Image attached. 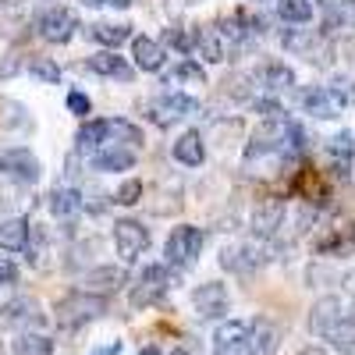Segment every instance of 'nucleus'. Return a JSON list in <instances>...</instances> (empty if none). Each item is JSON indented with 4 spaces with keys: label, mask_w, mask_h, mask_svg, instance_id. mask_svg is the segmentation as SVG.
Instances as JSON below:
<instances>
[{
    "label": "nucleus",
    "mask_w": 355,
    "mask_h": 355,
    "mask_svg": "<svg viewBox=\"0 0 355 355\" xmlns=\"http://www.w3.org/2000/svg\"><path fill=\"white\" fill-rule=\"evenodd\" d=\"M284 46L291 53L306 57V61H327V36L316 33V28H291V33L284 36Z\"/></svg>",
    "instance_id": "obj_14"
},
{
    "label": "nucleus",
    "mask_w": 355,
    "mask_h": 355,
    "mask_svg": "<svg viewBox=\"0 0 355 355\" xmlns=\"http://www.w3.org/2000/svg\"><path fill=\"white\" fill-rule=\"evenodd\" d=\"M284 217H288V206L281 199H263L252 210V234L263 242L277 239V231L284 227Z\"/></svg>",
    "instance_id": "obj_13"
},
{
    "label": "nucleus",
    "mask_w": 355,
    "mask_h": 355,
    "mask_svg": "<svg viewBox=\"0 0 355 355\" xmlns=\"http://www.w3.org/2000/svg\"><path fill=\"white\" fill-rule=\"evenodd\" d=\"M270 334L263 320H224L214 334V355H263V338Z\"/></svg>",
    "instance_id": "obj_1"
},
{
    "label": "nucleus",
    "mask_w": 355,
    "mask_h": 355,
    "mask_svg": "<svg viewBox=\"0 0 355 355\" xmlns=\"http://www.w3.org/2000/svg\"><path fill=\"white\" fill-rule=\"evenodd\" d=\"M28 234H33V224L25 217H0V249L4 252H21L28 245Z\"/></svg>",
    "instance_id": "obj_22"
},
{
    "label": "nucleus",
    "mask_w": 355,
    "mask_h": 355,
    "mask_svg": "<svg viewBox=\"0 0 355 355\" xmlns=\"http://www.w3.org/2000/svg\"><path fill=\"white\" fill-rule=\"evenodd\" d=\"M171 153L178 164H185V167H199L206 160V146H202V135L199 132H185V135H178V142L171 146Z\"/></svg>",
    "instance_id": "obj_23"
},
{
    "label": "nucleus",
    "mask_w": 355,
    "mask_h": 355,
    "mask_svg": "<svg viewBox=\"0 0 355 355\" xmlns=\"http://www.w3.org/2000/svg\"><path fill=\"white\" fill-rule=\"evenodd\" d=\"M21 0H0V11H11V8H18Z\"/></svg>",
    "instance_id": "obj_43"
},
{
    "label": "nucleus",
    "mask_w": 355,
    "mask_h": 355,
    "mask_svg": "<svg viewBox=\"0 0 355 355\" xmlns=\"http://www.w3.org/2000/svg\"><path fill=\"white\" fill-rule=\"evenodd\" d=\"M192 309L199 320H224L227 309H231V295H227V284L220 281H206L192 291Z\"/></svg>",
    "instance_id": "obj_8"
},
{
    "label": "nucleus",
    "mask_w": 355,
    "mask_h": 355,
    "mask_svg": "<svg viewBox=\"0 0 355 355\" xmlns=\"http://www.w3.org/2000/svg\"><path fill=\"white\" fill-rule=\"evenodd\" d=\"M348 306H352V302H345L341 295H323L320 302H313V309H309V331H313V338L334 341L338 327L345 323Z\"/></svg>",
    "instance_id": "obj_4"
},
{
    "label": "nucleus",
    "mask_w": 355,
    "mask_h": 355,
    "mask_svg": "<svg viewBox=\"0 0 355 355\" xmlns=\"http://www.w3.org/2000/svg\"><path fill=\"white\" fill-rule=\"evenodd\" d=\"M345 284H348V291H352V295H355V270H352V274H348V277H345Z\"/></svg>",
    "instance_id": "obj_44"
},
{
    "label": "nucleus",
    "mask_w": 355,
    "mask_h": 355,
    "mask_svg": "<svg viewBox=\"0 0 355 355\" xmlns=\"http://www.w3.org/2000/svg\"><path fill=\"white\" fill-rule=\"evenodd\" d=\"M82 206H85V199H82V192L71 189V185H61V189L50 192V214H53L57 220H71Z\"/></svg>",
    "instance_id": "obj_24"
},
{
    "label": "nucleus",
    "mask_w": 355,
    "mask_h": 355,
    "mask_svg": "<svg viewBox=\"0 0 355 355\" xmlns=\"http://www.w3.org/2000/svg\"><path fill=\"white\" fill-rule=\"evenodd\" d=\"M75 28H78V18L75 11L68 8H50L36 18V33L46 40V43H68L75 36Z\"/></svg>",
    "instance_id": "obj_11"
},
{
    "label": "nucleus",
    "mask_w": 355,
    "mask_h": 355,
    "mask_svg": "<svg viewBox=\"0 0 355 355\" xmlns=\"http://www.w3.org/2000/svg\"><path fill=\"white\" fill-rule=\"evenodd\" d=\"M196 114H199V100L189 93H164L146 107V117L157 128H171L174 121H185V117H196Z\"/></svg>",
    "instance_id": "obj_5"
},
{
    "label": "nucleus",
    "mask_w": 355,
    "mask_h": 355,
    "mask_svg": "<svg viewBox=\"0 0 355 355\" xmlns=\"http://www.w3.org/2000/svg\"><path fill=\"white\" fill-rule=\"evenodd\" d=\"M107 146H132V150H139L142 128L125 121V117H107Z\"/></svg>",
    "instance_id": "obj_27"
},
{
    "label": "nucleus",
    "mask_w": 355,
    "mask_h": 355,
    "mask_svg": "<svg viewBox=\"0 0 355 355\" xmlns=\"http://www.w3.org/2000/svg\"><path fill=\"white\" fill-rule=\"evenodd\" d=\"M82 4L85 8H117L121 11V8H132V0H82Z\"/></svg>",
    "instance_id": "obj_40"
},
{
    "label": "nucleus",
    "mask_w": 355,
    "mask_h": 355,
    "mask_svg": "<svg viewBox=\"0 0 355 355\" xmlns=\"http://www.w3.org/2000/svg\"><path fill=\"white\" fill-rule=\"evenodd\" d=\"M15 281H18V266L8 256H0V284H15Z\"/></svg>",
    "instance_id": "obj_39"
},
{
    "label": "nucleus",
    "mask_w": 355,
    "mask_h": 355,
    "mask_svg": "<svg viewBox=\"0 0 355 355\" xmlns=\"http://www.w3.org/2000/svg\"><path fill=\"white\" fill-rule=\"evenodd\" d=\"M46 316H43V309H40V302L36 299H11V302H4L0 306V327H11V331H25V327H40Z\"/></svg>",
    "instance_id": "obj_12"
},
{
    "label": "nucleus",
    "mask_w": 355,
    "mask_h": 355,
    "mask_svg": "<svg viewBox=\"0 0 355 355\" xmlns=\"http://www.w3.org/2000/svg\"><path fill=\"white\" fill-rule=\"evenodd\" d=\"M103 313H107V295L85 291V288L64 295V299L57 302V323H61V327H68V331H71V327H82V323L96 320V316H103Z\"/></svg>",
    "instance_id": "obj_2"
},
{
    "label": "nucleus",
    "mask_w": 355,
    "mask_h": 355,
    "mask_svg": "<svg viewBox=\"0 0 355 355\" xmlns=\"http://www.w3.org/2000/svg\"><path fill=\"white\" fill-rule=\"evenodd\" d=\"M132 57H135V68H139V71L157 75V71H164V64H167V46H164L160 40H150V36H135V40H132Z\"/></svg>",
    "instance_id": "obj_17"
},
{
    "label": "nucleus",
    "mask_w": 355,
    "mask_h": 355,
    "mask_svg": "<svg viewBox=\"0 0 355 355\" xmlns=\"http://www.w3.org/2000/svg\"><path fill=\"white\" fill-rule=\"evenodd\" d=\"M178 4H182V0H178Z\"/></svg>",
    "instance_id": "obj_49"
},
{
    "label": "nucleus",
    "mask_w": 355,
    "mask_h": 355,
    "mask_svg": "<svg viewBox=\"0 0 355 355\" xmlns=\"http://www.w3.org/2000/svg\"><path fill=\"white\" fill-rule=\"evenodd\" d=\"M277 15L288 25H309L313 21V0H277Z\"/></svg>",
    "instance_id": "obj_29"
},
{
    "label": "nucleus",
    "mask_w": 355,
    "mask_h": 355,
    "mask_svg": "<svg viewBox=\"0 0 355 355\" xmlns=\"http://www.w3.org/2000/svg\"><path fill=\"white\" fill-rule=\"evenodd\" d=\"M348 355H355V352H348Z\"/></svg>",
    "instance_id": "obj_48"
},
{
    "label": "nucleus",
    "mask_w": 355,
    "mask_h": 355,
    "mask_svg": "<svg viewBox=\"0 0 355 355\" xmlns=\"http://www.w3.org/2000/svg\"><path fill=\"white\" fill-rule=\"evenodd\" d=\"M164 46H171V50H178V53H192L196 50V36L189 33V28H182V25H171V28H164V40H160Z\"/></svg>",
    "instance_id": "obj_32"
},
{
    "label": "nucleus",
    "mask_w": 355,
    "mask_h": 355,
    "mask_svg": "<svg viewBox=\"0 0 355 355\" xmlns=\"http://www.w3.org/2000/svg\"><path fill=\"white\" fill-rule=\"evenodd\" d=\"M85 68L93 71V75H100V78H114V82H132V78H135V68L125 61L121 53H114V50L93 53V57L85 61Z\"/></svg>",
    "instance_id": "obj_15"
},
{
    "label": "nucleus",
    "mask_w": 355,
    "mask_h": 355,
    "mask_svg": "<svg viewBox=\"0 0 355 355\" xmlns=\"http://www.w3.org/2000/svg\"><path fill=\"white\" fill-rule=\"evenodd\" d=\"M139 355H160V352H157V348H142Z\"/></svg>",
    "instance_id": "obj_45"
},
{
    "label": "nucleus",
    "mask_w": 355,
    "mask_h": 355,
    "mask_svg": "<svg viewBox=\"0 0 355 355\" xmlns=\"http://www.w3.org/2000/svg\"><path fill=\"white\" fill-rule=\"evenodd\" d=\"M68 110L75 117H89V114H93V100H89L85 93H78V89H71V93H68Z\"/></svg>",
    "instance_id": "obj_38"
},
{
    "label": "nucleus",
    "mask_w": 355,
    "mask_h": 355,
    "mask_svg": "<svg viewBox=\"0 0 355 355\" xmlns=\"http://www.w3.org/2000/svg\"><path fill=\"white\" fill-rule=\"evenodd\" d=\"M171 355H189V352H185V348H174V352H171Z\"/></svg>",
    "instance_id": "obj_46"
},
{
    "label": "nucleus",
    "mask_w": 355,
    "mask_h": 355,
    "mask_svg": "<svg viewBox=\"0 0 355 355\" xmlns=\"http://www.w3.org/2000/svg\"><path fill=\"white\" fill-rule=\"evenodd\" d=\"M89 40L114 50L125 40H132V25H125V21H96V25H89Z\"/></svg>",
    "instance_id": "obj_26"
},
{
    "label": "nucleus",
    "mask_w": 355,
    "mask_h": 355,
    "mask_svg": "<svg viewBox=\"0 0 355 355\" xmlns=\"http://www.w3.org/2000/svg\"><path fill=\"white\" fill-rule=\"evenodd\" d=\"M327 153L331 157H338V160H348V157H355V132H338L331 142H327Z\"/></svg>",
    "instance_id": "obj_35"
},
{
    "label": "nucleus",
    "mask_w": 355,
    "mask_h": 355,
    "mask_svg": "<svg viewBox=\"0 0 355 355\" xmlns=\"http://www.w3.org/2000/svg\"><path fill=\"white\" fill-rule=\"evenodd\" d=\"M121 284H128L125 263H121V266H96V270H89V274L82 277V288H85V291H96V295H110V291H117Z\"/></svg>",
    "instance_id": "obj_21"
},
{
    "label": "nucleus",
    "mask_w": 355,
    "mask_h": 355,
    "mask_svg": "<svg viewBox=\"0 0 355 355\" xmlns=\"http://www.w3.org/2000/svg\"><path fill=\"white\" fill-rule=\"evenodd\" d=\"M28 71H33L40 82H46V85L61 82V68H57V61H50V57H33V61H28Z\"/></svg>",
    "instance_id": "obj_34"
},
{
    "label": "nucleus",
    "mask_w": 355,
    "mask_h": 355,
    "mask_svg": "<svg viewBox=\"0 0 355 355\" xmlns=\"http://www.w3.org/2000/svg\"><path fill=\"white\" fill-rule=\"evenodd\" d=\"M121 352V341H110V345H100V348H93V355H117Z\"/></svg>",
    "instance_id": "obj_41"
},
{
    "label": "nucleus",
    "mask_w": 355,
    "mask_h": 355,
    "mask_svg": "<svg viewBox=\"0 0 355 355\" xmlns=\"http://www.w3.org/2000/svg\"><path fill=\"white\" fill-rule=\"evenodd\" d=\"M196 50L202 53V61H206V64H220V61H227V43H224V36L217 33V25L199 28V33H196Z\"/></svg>",
    "instance_id": "obj_25"
},
{
    "label": "nucleus",
    "mask_w": 355,
    "mask_h": 355,
    "mask_svg": "<svg viewBox=\"0 0 355 355\" xmlns=\"http://www.w3.org/2000/svg\"><path fill=\"white\" fill-rule=\"evenodd\" d=\"M206 82V68L192 57H182L171 71H167V85H202Z\"/></svg>",
    "instance_id": "obj_28"
},
{
    "label": "nucleus",
    "mask_w": 355,
    "mask_h": 355,
    "mask_svg": "<svg viewBox=\"0 0 355 355\" xmlns=\"http://www.w3.org/2000/svg\"><path fill=\"white\" fill-rule=\"evenodd\" d=\"M0 355H4V345H0Z\"/></svg>",
    "instance_id": "obj_47"
},
{
    "label": "nucleus",
    "mask_w": 355,
    "mask_h": 355,
    "mask_svg": "<svg viewBox=\"0 0 355 355\" xmlns=\"http://www.w3.org/2000/svg\"><path fill=\"white\" fill-rule=\"evenodd\" d=\"M202 245H206V231H202V227H196V224H178V227L171 231L167 245H164V263H167V266H178V270H185V266H192V263L199 259Z\"/></svg>",
    "instance_id": "obj_3"
},
{
    "label": "nucleus",
    "mask_w": 355,
    "mask_h": 355,
    "mask_svg": "<svg viewBox=\"0 0 355 355\" xmlns=\"http://www.w3.org/2000/svg\"><path fill=\"white\" fill-rule=\"evenodd\" d=\"M171 288V274H167V263H150L146 270L135 277L132 284V306L146 309V306H157Z\"/></svg>",
    "instance_id": "obj_6"
},
{
    "label": "nucleus",
    "mask_w": 355,
    "mask_h": 355,
    "mask_svg": "<svg viewBox=\"0 0 355 355\" xmlns=\"http://www.w3.org/2000/svg\"><path fill=\"white\" fill-rule=\"evenodd\" d=\"M327 89H331V96H334L341 107H355V78H348V75H334V78L327 82Z\"/></svg>",
    "instance_id": "obj_33"
},
{
    "label": "nucleus",
    "mask_w": 355,
    "mask_h": 355,
    "mask_svg": "<svg viewBox=\"0 0 355 355\" xmlns=\"http://www.w3.org/2000/svg\"><path fill=\"white\" fill-rule=\"evenodd\" d=\"M355 252V224H334L316 239V256H348Z\"/></svg>",
    "instance_id": "obj_19"
},
{
    "label": "nucleus",
    "mask_w": 355,
    "mask_h": 355,
    "mask_svg": "<svg viewBox=\"0 0 355 355\" xmlns=\"http://www.w3.org/2000/svg\"><path fill=\"white\" fill-rule=\"evenodd\" d=\"M252 110L263 117V121H274V117H288L284 107H281L274 96H259V100H252Z\"/></svg>",
    "instance_id": "obj_37"
},
{
    "label": "nucleus",
    "mask_w": 355,
    "mask_h": 355,
    "mask_svg": "<svg viewBox=\"0 0 355 355\" xmlns=\"http://www.w3.org/2000/svg\"><path fill=\"white\" fill-rule=\"evenodd\" d=\"M114 249L121 256V263H135L150 249V227H142L139 220H117L114 224Z\"/></svg>",
    "instance_id": "obj_9"
},
{
    "label": "nucleus",
    "mask_w": 355,
    "mask_h": 355,
    "mask_svg": "<svg viewBox=\"0 0 355 355\" xmlns=\"http://www.w3.org/2000/svg\"><path fill=\"white\" fill-rule=\"evenodd\" d=\"M252 82L263 89V93H284V89H295V71L284 61H263L252 71Z\"/></svg>",
    "instance_id": "obj_16"
},
{
    "label": "nucleus",
    "mask_w": 355,
    "mask_h": 355,
    "mask_svg": "<svg viewBox=\"0 0 355 355\" xmlns=\"http://www.w3.org/2000/svg\"><path fill=\"white\" fill-rule=\"evenodd\" d=\"M0 171H4L15 185H21V189H33L36 182H40V174H43V167H40V160L28 153V150H8L4 157H0Z\"/></svg>",
    "instance_id": "obj_10"
},
{
    "label": "nucleus",
    "mask_w": 355,
    "mask_h": 355,
    "mask_svg": "<svg viewBox=\"0 0 355 355\" xmlns=\"http://www.w3.org/2000/svg\"><path fill=\"white\" fill-rule=\"evenodd\" d=\"M139 199H142V182H135V178L121 182V189L114 192V202H121V206H135Z\"/></svg>",
    "instance_id": "obj_36"
},
{
    "label": "nucleus",
    "mask_w": 355,
    "mask_h": 355,
    "mask_svg": "<svg viewBox=\"0 0 355 355\" xmlns=\"http://www.w3.org/2000/svg\"><path fill=\"white\" fill-rule=\"evenodd\" d=\"M15 355H53V341L46 334L25 331V334L15 338Z\"/></svg>",
    "instance_id": "obj_31"
},
{
    "label": "nucleus",
    "mask_w": 355,
    "mask_h": 355,
    "mask_svg": "<svg viewBox=\"0 0 355 355\" xmlns=\"http://www.w3.org/2000/svg\"><path fill=\"white\" fill-rule=\"evenodd\" d=\"M263 263H266V249L259 242H234V245L220 249V266L231 274H239V277L256 274Z\"/></svg>",
    "instance_id": "obj_7"
},
{
    "label": "nucleus",
    "mask_w": 355,
    "mask_h": 355,
    "mask_svg": "<svg viewBox=\"0 0 355 355\" xmlns=\"http://www.w3.org/2000/svg\"><path fill=\"white\" fill-rule=\"evenodd\" d=\"M299 355H327V352H323V348H320V345H309V348H302V352H299Z\"/></svg>",
    "instance_id": "obj_42"
},
{
    "label": "nucleus",
    "mask_w": 355,
    "mask_h": 355,
    "mask_svg": "<svg viewBox=\"0 0 355 355\" xmlns=\"http://www.w3.org/2000/svg\"><path fill=\"white\" fill-rule=\"evenodd\" d=\"M331 28H355V0H334V4L323 8Z\"/></svg>",
    "instance_id": "obj_30"
},
{
    "label": "nucleus",
    "mask_w": 355,
    "mask_h": 355,
    "mask_svg": "<svg viewBox=\"0 0 355 355\" xmlns=\"http://www.w3.org/2000/svg\"><path fill=\"white\" fill-rule=\"evenodd\" d=\"M89 167L93 171H103V174H114V171H132L135 167V150L132 146H103L89 157Z\"/></svg>",
    "instance_id": "obj_20"
},
{
    "label": "nucleus",
    "mask_w": 355,
    "mask_h": 355,
    "mask_svg": "<svg viewBox=\"0 0 355 355\" xmlns=\"http://www.w3.org/2000/svg\"><path fill=\"white\" fill-rule=\"evenodd\" d=\"M302 110L309 117H316V121H334V117L341 114V103L331 96L327 85H309L302 93Z\"/></svg>",
    "instance_id": "obj_18"
}]
</instances>
